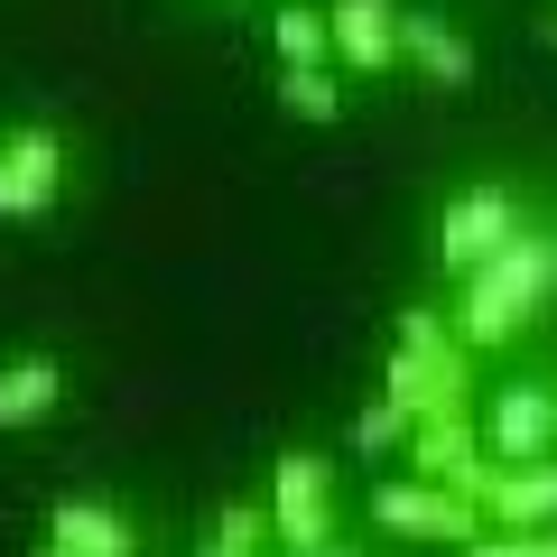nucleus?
Masks as SVG:
<instances>
[{"mask_svg":"<svg viewBox=\"0 0 557 557\" xmlns=\"http://www.w3.org/2000/svg\"><path fill=\"white\" fill-rule=\"evenodd\" d=\"M47 539H65L75 557H139L131 511H112V502H57L47 511Z\"/></svg>","mask_w":557,"mask_h":557,"instance_id":"12","label":"nucleus"},{"mask_svg":"<svg viewBox=\"0 0 557 557\" xmlns=\"http://www.w3.org/2000/svg\"><path fill=\"white\" fill-rule=\"evenodd\" d=\"M260 539H270V511H260V502H233L196 557H260Z\"/></svg>","mask_w":557,"mask_h":557,"instance_id":"16","label":"nucleus"},{"mask_svg":"<svg viewBox=\"0 0 557 557\" xmlns=\"http://www.w3.org/2000/svg\"><path fill=\"white\" fill-rule=\"evenodd\" d=\"M372 520L391 539H418V548H474L483 539V502H465V493H446V483H428V474H391L372 493Z\"/></svg>","mask_w":557,"mask_h":557,"instance_id":"2","label":"nucleus"},{"mask_svg":"<svg viewBox=\"0 0 557 557\" xmlns=\"http://www.w3.org/2000/svg\"><path fill=\"white\" fill-rule=\"evenodd\" d=\"M483 446H493V465L557 456V399H548V381H502L493 409H483Z\"/></svg>","mask_w":557,"mask_h":557,"instance_id":"8","label":"nucleus"},{"mask_svg":"<svg viewBox=\"0 0 557 557\" xmlns=\"http://www.w3.org/2000/svg\"><path fill=\"white\" fill-rule=\"evenodd\" d=\"M57 196H65V139L57 131H10L0 139V214L10 223H38V214H57Z\"/></svg>","mask_w":557,"mask_h":557,"instance_id":"7","label":"nucleus"},{"mask_svg":"<svg viewBox=\"0 0 557 557\" xmlns=\"http://www.w3.org/2000/svg\"><path fill=\"white\" fill-rule=\"evenodd\" d=\"M548 307H557V233L548 223H520L483 270H465L456 335H465V354H502V344H520Z\"/></svg>","mask_w":557,"mask_h":557,"instance_id":"1","label":"nucleus"},{"mask_svg":"<svg viewBox=\"0 0 557 557\" xmlns=\"http://www.w3.org/2000/svg\"><path fill=\"white\" fill-rule=\"evenodd\" d=\"M354 446H362V456H399V446H409V418H399L391 399H372V409L354 418Z\"/></svg>","mask_w":557,"mask_h":557,"instance_id":"17","label":"nucleus"},{"mask_svg":"<svg viewBox=\"0 0 557 557\" xmlns=\"http://www.w3.org/2000/svg\"><path fill=\"white\" fill-rule=\"evenodd\" d=\"M307 557H354V548H307Z\"/></svg>","mask_w":557,"mask_h":557,"instance_id":"21","label":"nucleus"},{"mask_svg":"<svg viewBox=\"0 0 557 557\" xmlns=\"http://www.w3.org/2000/svg\"><path fill=\"white\" fill-rule=\"evenodd\" d=\"M270 38H278V65H335V20L325 10H278Z\"/></svg>","mask_w":557,"mask_h":557,"instance_id":"14","label":"nucleus"},{"mask_svg":"<svg viewBox=\"0 0 557 557\" xmlns=\"http://www.w3.org/2000/svg\"><path fill=\"white\" fill-rule=\"evenodd\" d=\"M483 530H557V456L493 465V483H483Z\"/></svg>","mask_w":557,"mask_h":557,"instance_id":"9","label":"nucleus"},{"mask_svg":"<svg viewBox=\"0 0 557 557\" xmlns=\"http://www.w3.org/2000/svg\"><path fill=\"white\" fill-rule=\"evenodd\" d=\"M548 47H557V20H548Z\"/></svg>","mask_w":557,"mask_h":557,"instance_id":"23","label":"nucleus"},{"mask_svg":"<svg viewBox=\"0 0 557 557\" xmlns=\"http://www.w3.org/2000/svg\"><path fill=\"white\" fill-rule=\"evenodd\" d=\"M57 399H65V372L47 354L0 362V428H38V418H57Z\"/></svg>","mask_w":557,"mask_h":557,"instance_id":"13","label":"nucleus"},{"mask_svg":"<svg viewBox=\"0 0 557 557\" xmlns=\"http://www.w3.org/2000/svg\"><path fill=\"white\" fill-rule=\"evenodd\" d=\"M409 474H428V483H446V493L483 502V483H493V446H483L474 409H456V418H418V428H409Z\"/></svg>","mask_w":557,"mask_h":557,"instance_id":"6","label":"nucleus"},{"mask_svg":"<svg viewBox=\"0 0 557 557\" xmlns=\"http://www.w3.org/2000/svg\"><path fill=\"white\" fill-rule=\"evenodd\" d=\"M381 399H391L409 428H418V418L474 409V354H465V344H446V354H409V344H399L391 372H381Z\"/></svg>","mask_w":557,"mask_h":557,"instance_id":"4","label":"nucleus"},{"mask_svg":"<svg viewBox=\"0 0 557 557\" xmlns=\"http://www.w3.org/2000/svg\"><path fill=\"white\" fill-rule=\"evenodd\" d=\"M399 344H409V354H446V344H465V335L437 317V307H399Z\"/></svg>","mask_w":557,"mask_h":557,"instance_id":"18","label":"nucleus"},{"mask_svg":"<svg viewBox=\"0 0 557 557\" xmlns=\"http://www.w3.org/2000/svg\"><path fill=\"white\" fill-rule=\"evenodd\" d=\"M270 539L288 557L307 548H335V465L317 456V446H288L270 474Z\"/></svg>","mask_w":557,"mask_h":557,"instance_id":"3","label":"nucleus"},{"mask_svg":"<svg viewBox=\"0 0 557 557\" xmlns=\"http://www.w3.org/2000/svg\"><path fill=\"white\" fill-rule=\"evenodd\" d=\"M399 57H409L428 84H446V94H456V84H474V47H465L437 10H399Z\"/></svg>","mask_w":557,"mask_h":557,"instance_id":"11","label":"nucleus"},{"mask_svg":"<svg viewBox=\"0 0 557 557\" xmlns=\"http://www.w3.org/2000/svg\"><path fill=\"white\" fill-rule=\"evenodd\" d=\"M335 20V57L354 75H391L399 65V0H325Z\"/></svg>","mask_w":557,"mask_h":557,"instance_id":"10","label":"nucleus"},{"mask_svg":"<svg viewBox=\"0 0 557 557\" xmlns=\"http://www.w3.org/2000/svg\"><path fill=\"white\" fill-rule=\"evenodd\" d=\"M38 557H75V548H65V539H38Z\"/></svg>","mask_w":557,"mask_h":557,"instance_id":"20","label":"nucleus"},{"mask_svg":"<svg viewBox=\"0 0 557 557\" xmlns=\"http://www.w3.org/2000/svg\"><path fill=\"white\" fill-rule=\"evenodd\" d=\"M520 223H530V214H520V196H511V186H465V196L437 214V260L465 278V270H483V260H493L502 242L520 233Z\"/></svg>","mask_w":557,"mask_h":557,"instance_id":"5","label":"nucleus"},{"mask_svg":"<svg viewBox=\"0 0 557 557\" xmlns=\"http://www.w3.org/2000/svg\"><path fill=\"white\" fill-rule=\"evenodd\" d=\"M278 102L298 121H344V94H335V65H278Z\"/></svg>","mask_w":557,"mask_h":557,"instance_id":"15","label":"nucleus"},{"mask_svg":"<svg viewBox=\"0 0 557 557\" xmlns=\"http://www.w3.org/2000/svg\"><path fill=\"white\" fill-rule=\"evenodd\" d=\"M548 399H557V372H548Z\"/></svg>","mask_w":557,"mask_h":557,"instance_id":"22","label":"nucleus"},{"mask_svg":"<svg viewBox=\"0 0 557 557\" xmlns=\"http://www.w3.org/2000/svg\"><path fill=\"white\" fill-rule=\"evenodd\" d=\"M465 557H557V530H483Z\"/></svg>","mask_w":557,"mask_h":557,"instance_id":"19","label":"nucleus"}]
</instances>
